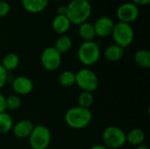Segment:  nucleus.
<instances>
[{
	"mask_svg": "<svg viewBox=\"0 0 150 149\" xmlns=\"http://www.w3.org/2000/svg\"><path fill=\"white\" fill-rule=\"evenodd\" d=\"M66 7V16L71 24L77 25L86 22L92 11L91 4L88 0H72Z\"/></svg>",
	"mask_w": 150,
	"mask_h": 149,
	"instance_id": "nucleus-1",
	"label": "nucleus"
},
{
	"mask_svg": "<svg viewBox=\"0 0 150 149\" xmlns=\"http://www.w3.org/2000/svg\"><path fill=\"white\" fill-rule=\"evenodd\" d=\"M66 124L73 129H83L88 126L92 119L90 109L76 106L69 109L65 113Z\"/></svg>",
	"mask_w": 150,
	"mask_h": 149,
	"instance_id": "nucleus-2",
	"label": "nucleus"
},
{
	"mask_svg": "<svg viewBox=\"0 0 150 149\" xmlns=\"http://www.w3.org/2000/svg\"><path fill=\"white\" fill-rule=\"evenodd\" d=\"M78 60L84 66H91L100 58V47L96 41H83L77 51Z\"/></svg>",
	"mask_w": 150,
	"mask_h": 149,
	"instance_id": "nucleus-3",
	"label": "nucleus"
},
{
	"mask_svg": "<svg viewBox=\"0 0 150 149\" xmlns=\"http://www.w3.org/2000/svg\"><path fill=\"white\" fill-rule=\"evenodd\" d=\"M112 37L114 40V44L126 48L129 47L134 39V31L130 24L118 22L114 25Z\"/></svg>",
	"mask_w": 150,
	"mask_h": 149,
	"instance_id": "nucleus-4",
	"label": "nucleus"
},
{
	"mask_svg": "<svg viewBox=\"0 0 150 149\" xmlns=\"http://www.w3.org/2000/svg\"><path fill=\"white\" fill-rule=\"evenodd\" d=\"M103 141L107 148H120L127 142L125 132L118 126H111L105 129Z\"/></svg>",
	"mask_w": 150,
	"mask_h": 149,
	"instance_id": "nucleus-5",
	"label": "nucleus"
},
{
	"mask_svg": "<svg viewBox=\"0 0 150 149\" xmlns=\"http://www.w3.org/2000/svg\"><path fill=\"white\" fill-rule=\"evenodd\" d=\"M29 144L33 149H47L51 141V133L45 126H36L29 135Z\"/></svg>",
	"mask_w": 150,
	"mask_h": 149,
	"instance_id": "nucleus-6",
	"label": "nucleus"
},
{
	"mask_svg": "<svg viewBox=\"0 0 150 149\" xmlns=\"http://www.w3.org/2000/svg\"><path fill=\"white\" fill-rule=\"evenodd\" d=\"M76 83L83 91L92 93L98 87V78L92 70L82 68L76 74Z\"/></svg>",
	"mask_w": 150,
	"mask_h": 149,
	"instance_id": "nucleus-7",
	"label": "nucleus"
},
{
	"mask_svg": "<svg viewBox=\"0 0 150 149\" xmlns=\"http://www.w3.org/2000/svg\"><path fill=\"white\" fill-rule=\"evenodd\" d=\"M40 62L43 68L47 70H56L62 63V54H60L54 47H48L42 51Z\"/></svg>",
	"mask_w": 150,
	"mask_h": 149,
	"instance_id": "nucleus-8",
	"label": "nucleus"
},
{
	"mask_svg": "<svg viewBox=\"0 0 150 149\" xmlns=\"http://www.w3.org/2000/svg\"><path fill=\"white\" fill-rule=\"evenodd\" d=\"M139 7L132 2H127L122 4L117 10L116 15L119 22L131 24L135 21L139 17Z\"/></svg>",
	"mask_w": 150,
	"mask_h": 149,
	"instance_id": "nucleus-9",
	"label": "nucleus"
},
{
	"mask_svg": "<svg viewBox=\"0 0 150 149\" xmlns=\"http://www.w3.org/2000/svg\"><path fill=\"white\" fill-rule=\"evenodd\" d=\"M114 25V21L110 17L103 16L98 18L93 25L96 36L102 38L110 36L112 32Z\"/></svg>",
	"mask_w": 150,
	"mask_h": 149,
	"instance_id": "nucleus-10",
	"label": "nucleus"
},
{
	"mask_svg": "<svg viewBox=\"0 0 150 149\" xmlns=\"http://www.w3.org/2000/svg\"><path fill=\"white\" fill-rule=\"evenodd\" d=\"M12 89L18 95H28L33 91V83L32 80L26 76H18L12 81Z\"/></svg>",
	"mask_w": 150,
	"mask_h": 149,
	"instance_id": "nucleus-11",
	"label": "nucleus"
},
{
	"mask_svg": "<svg viewBox=\"0 0 150 149\" xmlns=\"http://www.w3.org/2000/svg\"><path fill=\"white\" fill-rule=\"evenodd\" d=\"M33 127L34 126L30 120L23 119L12 126V132L15 137L18 139H24L29 137Z\"/></svg>",
	"mask_w": 150,
	"mask_h": 149,
	"instance_id": "nucleus-12",
	"label": "nucleus"
},
{
	"mask_svg": "<svg viewBox=\"0 0 150 149\" xmlns=\"http://www.w3.org/2000/svg\"><path fill=\"white\" fill-rule=\"evenodd\" d=\"M71 22L66 15H56L52 21L53 30L60 35L65 34L71 26Z\"/></svg>",
	"mask_w": 150,
	"mask_h": 149,
	"instance_id": "nucleus-13",
	"label": "nucleus"
},
{
	"mask_svg": "<svg viewBox=\"0 0 150 149\" xmlns=\"http://www.w3.org/2000/svg\"><path fill=\"white\" fill-rule=\"evenodd\" d=\"M49 0H21L23 8L30 13H40L43 11L47 4Z\"/></svg>",
	"mask_w": 150,
	"mask_h": 149,
	"instance_id": "nucleus-14",
	"label": "nucleus"
},
{
	"mask_svg": "<svg viewBox=\"0 0 150 149\" xmlns=\"http://www.w3.org/2000/svg\"><path fill=\"white\" fill-rule=\"evenodd\" d=\"M124 54H125L124 48H122L121 47L116 44H112L105 48L104 52V56L105 60L112 61V62H115L122 59V57L124 56Z\"/></svg>",
	"mask_w": 150,
	"mask_h": 149,
	"instance_id": "nucleus-15",
	"label": "nucleus"
},
{
	"mask_svg": "<svg viewBox=\"0 0 150 149\" xmlns=\"http://www.w3.org/2000/svg\"><path fill=\"white\" fill-rule=\"evenodd\" d=\"M78 34L83 40V41H93L96 37V32L94 30L93 24L86 21L79 25Z\"/></svg>",
	"mask_w": 150,
	"mask_h": 149,
	"instance_id": "nucleus-16",
	"label": "nucleus"
},
{
	"mask_svg": "<svg viewBox=\"0 0 150 149\" xmlns=\"http://www.w3.org/2000/svg\"><path fill=\"white\" fill-rule=\"evenodd\" d=\"M126 140L131 145H142L145 141V133L140 128H134L128 133H126Z\"/></svg>",
	"mask_w": 150,
	"mask_h": 149,
	"instance_id": "nucleus-17",
	"label": "nucleus"
},
{
	"mask_svg": "<svg viewBox=\"0 0 150 149\" xmlns=\"http://www.w3.org/2000/svg\"><path fill=\"white\" fill-rule=\"evenodd\" d=\"M18 64H19L18 56L14 53H8L4 56L1 65L7 72H9L11 70L17 68Z\"/></svg>",
	"mask_w": 150,
	"mask_h": 149,
	"instance_id": "nucleus-18",
	"label": "nucleus"
},
{
	"mask_svg": "<svg viewBox=\"0 0 150 149\" xmlns=\"http://www.w3.org/2000/svg\"><path fill=\"white\" fill-rule=\"evenodd\" d=\"M134 60L139 67L143 68H149L150 67L149 51L146 49L138 50L134 55Z\"/></svg>",
	"mask_w": 150,
	"mask_h": 149,
	"instance_id": "nucleus-19",
	"label": "nucleus"
},
{
	"mask_svg": "<svg viewBox=\"0 0 150 149\" xmlns=\"http://www.w3.org/2000/svg\"><path fill=\"white\" fill-rule=\"evenodd\" d=\"M60 54L67 53L70 50L72 47V40L70 37L63 34L61 35L55 41L54 47Z\"/></svg>",
	"mask_w": 150,
	"mask_h": 149,
	"instance_id": "nucleus-20",
	"label": "nucleus"
},
{
	"mask_svg": "<svg viewBox=\"0 0 150 149\" xmlns=\"http://www.w3.org/2000/svg\"><path fill=\"white\" fill-rule=\"evenodd\" d=\"M13 126V121L11 117L4 112L0 113V134H5L9 133Z\"/></svg>",
	"mask_w": 150,
	"mask_h": 149,
	"instance_id": "nucleus-21",
	"label": "nucleus"
},
{
	"mask_svg": "<svg viewBox=\"0 0 150 149\" xmlns=\"http://www.w3.org/2000/svg\"><path fill=\"white\" fill-rule=\"evenodd\" d=\"M59 83L62 87L69 88L73 86L76 83V74L69 70L63 71L59 76Z\"/></svg>",
	"mask_w": 150,
	"mask_h": 149,
	"instance_id": "nucleus-22",
	"label": "nucleus"
},
{
	"mask_svg": "<svg viewBox=\"0 0 150 149\" xmlns=\"http://www.w3.org/2000/svg\"><path fill=\"white\" fill-rule=\"evenodd\" d=\"M78 106L85 109H90L94 103V97L91 92L83 91L77 99Z\"/></svg>",
	"mask_w": 150,
	"mask_h": 149,
	"instance_id": "nucleus-23",
	"label": "nucleus"
},
{
	"mask_svg": "<svg viewBox=\"0 0 150 149\" xmlns=\"http://www.w3.org/2000/svg\"><path fill=\"white\" fill-rule=\"evenodd\" d=\"M5 105L6 109L14 111L21 106V99L17 95H11L8 97H5Z\"/></svg>",
	"mask_w": 150,
	"mask_h": 149,
	"instance_id": "nucleus-24",
	"label": "nucleus"
},
{
	"mask_svg": "<svg viewBox=\"0 0 150 149\" xmlns=\"http://www.w3.org/2000/svg\"><path fill=\"white\" fill-rule=\"evenodd\" d=\"M11 11V5L6 1H0V18L6 17Z\"/></svg>",
	"mask_w": 150,
	"mask_h": 149,
	"instance_id": "nucleus-25",
	"label": "nucleus"
},
{
	"mask_svg": "<svg viewBox=\"0 0 150 149\" xmlns=\"http://www.w3.org/2000/svg\"><path fill=\"white\" fill-rule=\"evenodd\" d=\"M8 72L3 68V66L0 64V89H2L8 81Z\"/></svg>",
	"mask_w": 150,
	"mask_h": 149,
	"instance_id": "nucleus-26",
	"label": "nucleus"
},
{
	"mask_svg": "<svg viewBox=\"0 0 150 149\" xmlns=\"http://www.w3.org/2000/svg\"><path fill=\"white\" fill-rule=\"evenodd\" d=\"M6 110V105H5V97L0 92V113L4 112Z\"/></svg>",
	"mask_w": 150,
	"mask_h": 149,
	"instance_id": "nucleus-27",
	"label": "nucleus"
},
{
	"mask_svg": "<svg viewBox=\"0 0 150 149\" xmlns=\"http://www.w3.org/2000/svg\"><path fill=\"white\" fill-rule=\"evenodd\" d=\"M57 15H66L67 12V7L66 5H61L56 9Z\"/></svg>",
	"mask_w": 150,
	"mask_h": 149,
	"instance_id": "nucleus-28",
	"label": "nucleus"
},
{
	"mask_svg": "<svg viewBox=\"0 0 150 149\" xmlns=\"http://www.w3.org/2000/svg\"><path fill=\"white\" fill-rule=\"evenodd\" d=\"M150 0H132V3L136 4L137 6L139 5H147L149 4Z\"/></svg>",
	"mask_w": 150,
	"mask_h": 149,
	"instance_id": "nucleus-29",
	"label": "nucleus"
},
{
	"mask_svg": "<svg viewBox=\"0 0 150 149\" xmlns=\"http://www.w3.org/2000/svg\"><path fill=\"white\" fill-rule=\"evenodd\" d=\"M90 149H108L105 146H103V145H94L92 146Z\"/></svg>",
	"mask_w": 150,
	"mask_h": 149,
	"instance_id": "nucleus-30",
	"label": "nucleus"
},
{
	"mask_svg": "<svg viewBox=\"0 0 150 149\" xmlns=\"http://www.w3.org/2000/svg\"><path fill=\"white\" fill-rule=\"evenodd\" d=\"M136 149H149V148H148L146 145H143V144H142V145H139V146H137V148Z\"/></svg>",
	"mask_w": 150,
	"mask_h": 149,
	"instance_id": "nucleus-31",
	"label": "nucleus"
},
{
	"mask_svg": "<svg viewBox=\"0 0 150 149\" xmlns=\"http://www.w3.org/2000/svg\"><path fill=\"white\" fill-rule=\"evenodd\" d=\"M54 1H62V0H54Z\"/></svg>",
	"mask_w": 150,
	"mask_h": 149,
	"instance_id": "nucleus-32",
	"label": "nucleus"
}]
</instances>
